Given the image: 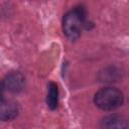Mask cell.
Returning a JSON list of instances; mask_svg holds the SVG:
<instances>
[{"mask_svg":"<svg viewBox=\"0 0 129 129\" xmlns=\"http://www.w3.org/2000/svg\"><path fill=\"white\" fill-rule=\"evenodd\" d=\"M85 27H87V12L85 7L77 6L64 14L62 19V30L70 40H77Z\"/></svg>","mask_w":129,"mask_h":129,"instance_id":"6da1fadb","label":"cell"},{"mask_svg":"<svg viewBox=\"0 0 129 129\" xmlns=\"http://www.w3.org/2000/svg\"><path fill=\"white\" fill-rule=\"evenodd\" d=\"M94 103L103 111H114L123 105L124 95L117 88L105 87L95 94Z\"/></svg>","mask_w":129,"mask_h":129,"instance_id":"7a4b0ae2","label":"cell"},{"mask_svg":"<svg viewBox=\"0 0 129 129\" xmlns=\"http://www.w3.org/2000/svg\"><path fill=\"white\" fill-rule=\"evenodd\" d=\"M4 90L17 94L21 92L25 87V78L20 72H11L3 80Z\"/></svg>","mask_w":129,"mask_h":129,"instance_id":"3957f363","label":"cell"},{"mask_svg":"<svg viewBox=\"0 0 129 129\" xmlns=\"http://www.w3.org/2000/svg\"><path fill=\"white\" fill-rule=\"evenodd\" d=\"M19 114V105L15 101L0 103V121L8 122L15 119Z\"/></svg>","mask_w":129,"mask_h":129,"instance_id":"277c9868","label":"cell"},{"mask_svg":"<svg viewBox=\"0 0 129 129\" xmlns=\"http://www.w3.org/2000/svg\"><path fill=\"white\" fill-rule=\"evenodd\" d=\"M127 119L118 114L105 116L101 121L102 129H127Z\"/></svg>","mask_w":129,"mask_h":129,"instance_id":"5b68a950","label":"cell"},{"mask_svg":"<svg viewBox=\"0 0 129 129\" xmlns=\"http://www.w3.org/2000/svg\"><path fill=\"white\" fill-rule=\"evenodd\" d=\"M46 103L50 110H54L57 107L58 103V88L57 85L53 82H50L47 86V97Z\"/></svg>","mask_w":129,"mask_h":129,"instance_id":"8992f818","label":"cell"},{"mask_svg":"<svg viewBox=\"0 0 129 129\" xmlns=\"http://www.w3.org/2000/svg\"><path fill=\"white\" fill-rule=\"evenodd\" d=\"M119 79V72L115 68L106 69L105 73H101V82H116Z\"/></svg>","mask_w":129,"mask_h":129,"instance_id":"52a82bcc","label":"cell"},{"mask_svg":"<svg viewBox=\"0 0 129 129\" xmlns=\"http://www.w3.org/2000/svg\"><path fill=\"white\" fill-rule=\"evenodd\" d=\"M3 93H4V87H3V83L0 81V102L3 99Z\"/></svg>","mask_w":129,"mask_h":129,"instance_id":"ba28073f","label":"cell"}]
</instances>
